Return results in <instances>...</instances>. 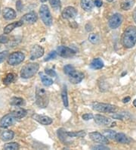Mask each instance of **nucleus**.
I'll return each mask as SVG.
<instances>
[{"label":"nucleus","mask_w":136,"mask_h":150,"mask_svg":"<svg viewBox=\"0 0 136 150\" xmlns=\"http://www.w3.org/2000/svg\"><path fill=\"white\" fill-rule=\"evenodd\" d=\"M122 43L124 47L130 49L136 44V27L129 26L125 29L122 37Z\"/></svg>","instance_id":"obj_1"},{"label":"nucleus","mask_w":136,"mask_h":150,"mask_svg":"<svg viewBox=\"0 0 136 150\" xmlns=\"http://www.w3.org/2000/svg\"><path fill=\"white\" fill-rule=\"evenodd\" d=\"M63 72L69 77V81L72 83H79L84 78V74L81 71H76V68L71 64H67L63 68Z\"/></svg>","instance_id":"obj_2"},{"label":"nucleus","mask_w":136,"mask_h":150,"mask_svg":"<svg viewBox=\"0 0 136 150\" xmlns=\"http://www.w3.org/2000/svg\"><path fill=\"white\" fill-rule=\"evenodd\" d=\"M36 103L39 108H46L49 103V95L48 92L41 87H37L36 92Z\"/></svg>","instance_id":"obj_3"},{"label":"nucleus","mask_w":136,"mask_h":150,"mask_svg":"<svg viewBox=\"0 0 136 150\" xmlns=\"http://www.w3.org/2000/svg\"><path fill=\"white\" fill-rule=\"evenodd\" d=\"M39 65L38 63H28L21 68L20 76L22 78L29 79L33 77L39 71Z\"/></svg>","instance_id":"obj_4"},{"label":"nucleus","mask_w":136,"mask_h":150,"mask_svg":"<svg viewBox=\"0 0 136 150\" xmlns=\"http://www.w3.org/2000/svg\"><path fill=\"white\" fill-rule=\"evenodd\" d=\"M93 109L98 112L104 113H115L118 110L117 106L111 104L101 103H94L92 104Z\"/></svg>","instance_id":"obj_5"},{"label":"nucleus","mask_w":136,"mask_h":150,"mask_svg":"<svg viewBox=\"0 0 136 150\" xmlns=\"http://www.w3.org/2000/svg\"><path fill=\"white\" fill-rule=\"evenodd\" d=\"M39 15L42 22L46 26H51L52 24V17L49 8L46 5H42L39 8Z\"/></svg>","instance_id":"obj_6"},{"label":"nucleus","mask_w":136,"mask_h":150,"mask_svg":"<svg viewBox=\"0 0 136 150\" xmlns=\"http://www.w3.org/2000/svg\"><path fill=\"white\" fill-rule=\"evenodd\" d=\"M25 59V55L24 53L20 52H15L9 55L7 59L8 64L11 66H16L23 62V61Z\"/></svg>","instance_id":"obj_7"},{"label":"nucleus","mask_w":136,"mask_h":150,"mask_svg":"<svg viewBox=\"0 0 136 150\" xmlns=\"http://www.w3.org/2000/svg\"><path fill=\"white\" fill-rule=\"evenodd\" d=\"M16 119V117L13 115L11 113L8 114V115L2 117L1 121H0V126L2 128H8V127H9L15 124Z\"/></svg>","instance_id":"obj_8"},{"label":"nucleus","mask_w":136,"mask_h":150,"mask_svg":"<svg viewBox=\"0 0 136 150\" xmlns=\"http://www.w3.org/2000/svg\"><path fill=\"white\" fill-rule=\"evenodd\" d=\"M122 22H123V17L120 14L116 13L114 15L110 18L108 21V25L111 29H116L121 25Z\"/></svg>","instance_id":"obj_9"},{"label":"nucleus","mask_w":136,"mask_h":150,"mask_svg":"<svg viewBox=\"0 0 136 150\" xmlns=\"http://www.w3.org/2000/svg\"><path fill=\"white\" fill-rule=\"evenodd\" d=\"M57 52H58V55H59V56L65 58V59L70 58L76 54V52L74 50H73L70 48L63 46H58V49H57Z\"/></svg>","instance_id":"obj_10"},{"label":"nucleus","mask_w":136,"mask_h":150,"mask_svg":"<svg viewBox=\"0 0 136 150\" xmlns=\"http://www.w3.org/2000/svg\"><path fill=\"white\" fill-rule=\"evenodd\" d=\"M94 120L97 125H101V126H107V125H111V127H114L116 123H111V120L109 117L106 116L101 115H95L94 116Z\"/></svg>","instance_id":"obj_11"},{"label":"nucleus","mask_w":136,"mask_h":150,"mask_svg":"<svg viewBox=\"0 0 136 150\" xmlns=\"http://www.w3.org/2000/svg\"><path fill=\"white\" fill-rule=\"evenodd\" d=\"M44 49L42 46L39 45H35L32 47L30 50V60H35V59H39L44 55Z\"/></svg>","instance_id":"obj_12"},{"label":"nucleus","mask_w":136,"mask_h":150,"mask_svg":"<svg viewBox=\"0 0 136 150\" xmlns=\"http://www.w3.org/2000/svg\"><path fill=\"white\" fill-rule=\"evenodd\" d=\"M89 137L93 142L101 144H107L108 139L106 138L103 134H100L98 132H92L89 134Z\"/></svg>","instance_id":"obj_13"},{"label":"nucleus","mask_w":136,"mask_h":150,"mask_svg":"<svg viewBox=\"0 0 136 150\" xmlns=\"http://www.w3.org/2000/svg\"><path fill=\"white\" fill-rule=\"evenodd\" d=\"M76 15H77V10L74 7H72V6H68V7L65 8L63 10L61 14L63 18L67 19V20L74 18Z\"/></svg>","instance_id":"obj_14"},{"label":"nucleus","mask_w":136,"mask_h":150,"mask_svg":"<svg viewBox=\"0 0 136 150\" xmlns=\"http://www.w3.org/2000/svg\"><path fill=\"white\" fill-rule=\"evenodd\" d=\"M37 19H38L37 15H36L35 12L32 11V12L27 13V14L24 15V16L21 18L20 21H21L24 24H34L35 22L37 21Z\"/></svg>","instance_id":"obj_15"},{"label":"nucleus","mask_w":136,"mask_h":150,"mask_svg":"<svg viewBox=\"0 0 136 150\" xmlns=\"http://www.w3.org/2000/svg\"><path fill=\"white\" fill-rule=\"evenodd\" d=\"M33 118H34L36 121H38L39 124L42 125H45V126L51 125L53 121L51 117H48V116L39 115H33Z\"/></svg>","instance_id":"obj_16"},{"label":"nucleus","mask_w":136,"mask_h":150,"mask_svg":"<svg viewBox=\"0 0 136 150\" xmlns=\"http://www.w3.org/2000/svg\"><path fill=\"white\" fill-rule=\"evenodd\" d=\"M3 18L7 21L14 20L16 18V12L11 8H5L2 11Z\"/></svg>","instance_id":"obj_17"},{"label":"nucleus","mask_w":136,"mask_h":150,"mask_svg":"<svg viewBox=\"0 0 136 150\" xmlns=\"http://www.w3.org/2000/svg\"><path fill=\"white\" fill-rule=\"evenodd\" d=\"M13 115L15 116L17 119H20L25 117L27 115V111L24 108H20V107L16 106L15 108H13L11 112Z\"/></svg>","instance_id":"obj_18"},{"label":"nucleus","mask_w":136,"mask_h":150,"mask_svg":"<svg viewBox=\"0 0 136 150\" xmlns=\"http://www.w3.org/2000/svg\"><path fill=\"white\" fill-rule=\"evenodd\" d=\"M80 6L85 11H90L94 8V2H93V0H81Z\"/></svg>","instance_id":"obj_19"},{"label":"nucleus","mask_w":136,"mask_h":150,"mask_svg":"<svg viewBox=\"0 0 136 150\" xmlns=\"http://www.w3.org/2000/svg\"><path fill=\"white\" fill-rule=\"evenodd\" d=\"M23 22L21 21H17V22H14L12 24H9L6 26V28H4L3 31L4 33H6V34H8V33H11V31H13L15 28H18V27H20V26L23 25Z\"/></svg>","instance_id":"obj_20"},{"label":"nucleus","mask_w":136,"mask_h":150,"mask_svg":"<svg viewBox=\"0 0 136 150\" xmlns=\"http://www.w3.org/2000/svg\"><path fill=\"white\" fill-rule=\"evenodd\" d=\"M115 139H116L117 143H122V144H129L131 141V139L125 134H123V133L116 134V137H115Z\"/></svg>","instance_id":"obj_21"},{"label":"nucleus","mask_w":136,"mask_h":150,"mask_svg":"<svg viewBox=\"0 0 136 150\" xmlns=\"http://www.w3.org/2000/svg\"><path fill=\"white\" fill-rule=\"evenodd\" d=\"M135 0H123L120 4V8L124 11L131 9L134 6Z\"/></svg>","instance_id":"obj_22"},{"label":"nucleus","mask_w":136,"mask_h":150,"mask_svg":"<svg viewBox=\"0 0 136 150\" xmlns=\"http://www.w3.org/2000/svg\"><path fill=\"white\" fill-rule=\"evenodd\" d=\"M104 64L103 61L101 60L99 58H97V59H93V61L91 62L90 67L92 69L94 70H98V69H101L104 67Z\"/></svg>","instance_id":"obj_23"},{"label":"nucleus","mask_w":136,"mask_h":150,"mask_svg":"<svg viewBox=\"0 0 136 150\" xmlns=\"http://www.w3.org/2000/svg\"><path fill=\"white\" fill-rule=\"evenodd\" d=\"M14 137H15V133L12 130H6L2 134L1 139L3 141H9L12 139Z\"/></svg>","instance_id":"obj_24"},{"label":"nucleus","mask_w":136,"mask_h":150,"mask_svg":"<svg viewBox=\"0 0 136 150\" xmlns=\"http://www.w3.org/2000/svg\"><path fill=\"white\" fill-rule=\"evenodd\" d=\"M24 99L19 97H13L10 99V104L14 106H21L22 105H24Z\"/></svg>","instance_id":"obj_25"},{"label":"nucleus","mask_w":136,"mask_h":150,"mask_svg":"<svg viewBox=\"0 0 136 150\" xmlns=\"http://www.w3.org/2000/svg\"><path fill=\"white\" fill-rule=\"evenodd\" d=\"M67 134L69 137H84L85 136V132L84 130H80V131H74V132H67Z\"/></svg>","instance_id":"obj_26"},{"label":"nucleus","mask_w":136,"mask_h":150,"mask_svg":"<svg viewBox=\"0 0 136 150\" xmlns=\"http://www.w3.org/2000/svg\"><path fill=\"white\" fill-rule=\"evenodd\" d=\"M40 77H41V81H42V83H43L44 86H49L53 84V80L50 77L42 74H40Z\"/></svg>","instance_id":"obj_27"},{"label":"nucleus","mask_w":136,"mask_h":150,"mask_svg":"<svg viewBox=\"0 0 136 150\" xmlns=\"http://www.w3.org/2000/svg\"><path fill=\"white\" fill-rule=\"evenodd\" d=\"M61 98L62 101H63V105L65 107H68V97H67V90L66 86H63V90H62Z\"/></svg>","instance_id":"obj_28"},{"label":"nucleus","mask_w":136,"mask_h":150,"mask_svg":"<svg viewBox=\"0 0 136 150\" xmlns=\"http://www.w3.org/2000/svg\"><path fill=\"white\" fill-rule=\"evenodd\" d=\"M103 134L106 138L107 139H115V137H116V131L114 130H103Z\"/></svg>","instance_id":"obj_29"},{"label":"nucleus","mask_w":136,"mask_h":150,"mask_svg":"<svg viewBox=\"0 0 136 150\" xmlns=\"http://www.w3.org/2000/svg\"><path fill=\"white\" fill-rule=\"evenodd\" d=\"M19 149V144L17 143H6L4 146V149L6 150H17Z\"/></svg>","instance_id":"obj_30"},{"label":"nucleus","mask_w":136,"mask_h":150,"mask_svg":"<svg viewBox=\"0 0 136 150\" xmlns=\"http://www.w3.org/2000/svg\"><path fill=\"white\" fill-rule=\"evenodd\" d=\"M14 81H15V74H13L11 73L8 74L6 75V78L4 79V84L8 85L10 84V83H11Z\"/></svg>","instance_id":"obj_31"},{"label":"nucleus","mask_w":136,"mask_h":150,"mask_svg":"<svg viewBox=\"0 0 136 150\" xmlns=\"http://www.w3.org/2000/svg\"><path fill=\"white\" fill-rule=\"evenodd\" d=\"M89 40L91 43L97 44L99 42V36L96 33H91L89 36Z\"/></svg>","instance_id":"obj_32"},{"label":"nucleus","mask_w":136,"mask_h":150,"mask_svg":"<svg viewBox=\"0 0 136 150\" xmlns=\"http://www.w3.org/2000/svg\"><path fill=\"white\" fill-rule=\"evenodd\" d=\"M49 2L54 9H58L61 8V0H50Z\"/></svg>","instance_id":"obj_33"},{"label":"nucleus","mask_w":136,"mask_h":150,"mask_svg":"<svg viewBox=\"0 0 136 150\" xmlns=\"http://www.w3.org/2000/svg\"><path fill=\"white\" fill-rule=\"evenodd\" d=\"M58 55V52L56 51H51L49 55L46 56V58L45 59V62H47V61H50L51 59H55Z\"/></svg>","instance_id":"obj_34"},{"label":"nucleus","mask_w":136,"mask_h":150,"mask_svg":"<svg viewBox=\"0 0 136 150\" xmlns=\"http://www.w3.org/2000/svg\"><path fill=\"white\" fill-rule=\"evenodd\" d=\"M8 55V51H3L0 52V63L3 62L4 61L7 59Z\"/></svg>","instance_id":"obj_35"},{"label":"nucleus","mask_w":136,"mask_h":150,"mask_svg":"<svg viewBox=\"0 0 136 150\" xmlns=\"http://www.w3.org/2000/svg\"><path fill=\"white\" fill-rule=\"evenodd\" d=\"M9 42V37H8L6 33L0 36V43L6 44V43H7V42Z\"/></svg>","instance_id":"obj_36"},{"label":"nucleus","mask_w":136,"mask_h":150,"mask_svg":"<svg viewBox=\"0 0 136 150\" xmlns=\"http://www.w3.org/2000/svg\"><path fill=\"white\" fill-rule=\"evenodd\" d=\"M45 73L47 74V75L51 76V77H56L57 76V74L52 69H45Z\"/></svg>","instance_id":"obj_37"},{"label":"nucleus","mask_w":136,"mask_h":150,"mask_svg":"<svg viewBox=\"0 0 136 150\" xmlns=\"http://www.w3.org/2000/svg\"><path fill=\"white\" fill-rule=\"evenodd\" d=\"M93 115L92 114H85L82 115V119L85 120V121H89V120H91V119L93 118Z\"/></svg>","instance_id":"obj_38"},{"label":"nucleus","mask_w":136,"mask_h":150,"mask_svg":"<svg viewBox=\"0 0 136 150\" xmlns=\"http://www.w3.org/2000/svg\"><path fill=\"white\" fill-rule=\"evenodd\" d=\"M92 149H109L108 147L107 146H103V145H99V146H92Z\"/></svg>","instance_id":"obj_39"},{"label":"nucleus","mask_w":136,"mask_h":150,"mask_svg":"<svg viewBox=\"0 0 136 150\" xmlns=\"http://www.w3.org/2000/svg\"><path fill=\"white\" fill-rule=\"evenodd\" d=\"M16 7H17V9H18V11H21L22 7H23V5H22V2L20 0H18V2H16Z\"/></svg>","instance_id":"obj_40"},{"label":"nucleus","mask_w":136,"mask_h":150,"mask_svg":"<svg viewBox=\"0 0 136 150\" xmlns=\"http://www.w3.org/2000/svg\"><path fill=\"white\" fill-rule=\"evenodd\" d=\"M94 5L97 6V7H101L102 6V1L101 0H95L94 1Z\"/></svg>","instance_id":"obj_41"},{"label":"nucleus","mask_w":136,"mask_h":150,"mask_svg":"<svg viewBox=\"0 0 136 150\" xmlns=\"http://www.w3.org/2000/svg\"><path fill=\"white\" fill-rule=\"evenodd\" d=\"M130 100H131L130 97L127 96V97H125V98H124V99H123V103H129V102Z\"/></svg>","instance_id":"obj_42"},{"label":"nucleus","mask_w":136,"mask_h":150,"mask_svg":"<svg viewBox=\"0 0 136 150\" xmlns=\"http://www.w3.org/2000/svg\"><path fill=\"white\" fill-rule=\"evenodd\" d=\"M132 16H133V19H134V21L135 22V24H136V9L134 10V11H133Z\"/></svg>","instance_id":"obj_43"},{"label":"nucleus","mask_w":136,"mask_h":150,"mask_svg":"<svg viewBox=\"0 0 136 150\" xmlns=\"http://www.w3.org/2000/svg\"><path fill=\"white\" fill-rule=\"evenodd\" d=\"M133 105H134L135 107H136V99H135V100L133 101Z\"/></svg>","instance_id":"obj_44"},{"label":"nucleus","mask_w":136,"mask_h":150,"mask_svg":"<svg viewBox=\"0 0 136 150\" xmlns=\"http://www.w3.org/2000/svg\"><path fill=\"white\" fill-rule=\"evenodd\" d=\"M40 1H41L42 2H47L48 0H40Z\"/></svg>","instance_id":"obj_45"},{"label":"nucleus","mask_w":136,"mask_h":150,"mask_svg":"<svg viewBox=\"0 0 136 150\" xmlns=\"http://www.w3.org/2000/svg\"><path fill=\"white\" fill-rule=\"evenodd\" d=\"M107 1H108V2H113V0H107Z\"/></svg>","instance_id":"obj_46"}]
</instances>
